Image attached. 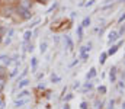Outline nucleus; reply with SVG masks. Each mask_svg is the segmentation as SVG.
<instances>
[{
  "mask_svg": "<svg viewBox=\"0 0 125 109\" xmlns=\"http://www.w3.org/2000/svg\"><path fill=\"white\" fill-rule=\"evenodd\" d=\"M121 1H124V0H121Z\"/></svg>",
  "mask_w": 125,
  "mask_h": 109,
  "instance_id": "43",
  "label": "nucleus"
},
{
  "mask_svg": "<svg viewBox=\"0 0 125 109\" xmlns=\"http://www.w3.org/2000/svg\"><path fill=\"white\" fill-rule=\"evenodd\" d=\"M35 1H36V3H42V4H45L48 0H35Z\"/></svg>",
  "mask_w": 125,
  "mask_h": 109,
  "instance_id": "37",
  "label": "nucleus"
},
{
  "mask_svg": "<svg viewBox=\"0 0 125 109\" xmlns=\"http://www.w3.org/2000/svg\"><path fill=\"white\" fill-rule=\"evenodd\" d=\"M7 29H9L7 26H3V25H0V35L3 36V38H4V35H7Z\"/></svg>",
  "mask_w": 125,
  "mask_h": 109,
  "instance_id": "16",
  "label": "nucleus"
},
{
  "mask_svg": "<svg viewBox=\"0 0 125 109\" xmlns=\"http://www.w3.org/2000/svg\"><path fill=\"white\" fill-rule=\"evenodd\" d=\"M3 45H10L12 44V38H9V36H6V38H3V42H1Z\"/></svg>",
  "mask_w": 125,
  "mask_h": 109,
  "instance_id": "22",
  "label": "nucleus"
},
{
  "mask_svg": "<svg viewBox=\"0 0 125 109\" xmlns=\"http://www.w3.org/2000/svg\"><path fill=\"white\" fill-rule=\"evenodd\" d=\"M1 42H3V36L0 35V45H1Z\"/></svg>",
  "mask_w": 125,
  "mask_h": 109,
  "instance_id": "39",
  "label": "nucleus"
},
{
  "mask_svg": "<svg viewBox=\"0 0 125 109\" xmlns=\"http://www.w3.org/2000/svg\"><path fill=\"white\" fill-rule=\"evenodd\" d=\"M122 109H125V102H124V103H122Z\"/></svg>",
  "mask_w": 125,
  "mask_h": 109,
  "instance_id": "40",
  "label": "nucleus"
},
{
  "mask_svg": "<svg viewBox=\"0 0 125 109\" xmlns=\"http://www.w3.org/2000/svg\"><path fill=\"white\" fill-rule=\"evenodd\" d=\"M106 58H108V52H102L100 57H99V63L100 64H105L106 63Z\"/></svg>",
  "mask_w": 125,
  "mask_h": 109,
  "instance_id": "14",
  "label": "nucleus"
},
{
  "mask_svg": "<svg viewBox=\"0 0 125 109\" xmlns=\"http://www.w3.org/2000/svg\"><path fill=\"white\" fill-rule=\"evenodd\" d=\"M16 1H22V0H16Z\"/></svg>",
  "mask_w": 125,
  "mask_h": 109,
  "instance_id": "42",
  "label": "nucleus"
},
{
  "mask_svg": "<svg viewBox=\"0 0 125 109\" xmlns=\"http://www.w3.org/2000/svg\"><path fill=\"white\" fill-rule=\"evenodd\" d=\"M89 25H90V18H84L83 22H82V26L86 28V26H89Z\"/></svg>",
  "mask_w": 125,
  "mask_h": 109,
  "instance_id": "20",
  "label": "nucleus"
},
{
  "mask_svg": "<svg viewBox=\"0 0 125 109\" xmlns=\"http://www.w3.org/2000/svg\"><path fill=\"white\" fill-rule=\"evenodd\" d=\"M93 77H96V69H94V67H92V69H90V71L87 73L86 79H87V80H92Z\"/></svg>",
  "mask_w": 125,
  "mask_h": 109,
  "instance_id": "13",
  "label": "nucleus"
},
{
  "mask_svg": "<svg viewBox=\"0 0 125 109\" xmlns=\"http://www.w3.org/2000/svg\"><path fill=\"white\" fill-rule=\"evenodd\" d=\"M77 63H79V60H74V61H73V63H71V64H70V66H68V67H74V66H76V64H77Z\"/></svg>",
  "mask_w": 125,
  "mask_h": 109,
  "instance_id": "33",
  "label": "nucleus"
},
{
  "mask_svg": "<svg viewBox=\"0 0 125 109\" xmlns=\"http://www.w3.org/2000/svg\"><path fill=\"white\" fill-rule=\"evenodd\" d=\"M32 36H33V32H32V29H26V31L23 32V42H31Z\"/></svg>",
  "mask_w": 125,
  "mask_h": 109,
  "instance_id": "4",
  "label": "nucleus"
},
{
  "mask_svg": "<svg viewBox=\"0 0 125 109\" xmlns=\"http://www.w3.org/2000/svg\"><path fill=\"white\" fill-rule=\"evenodd\" d=\"M124 20H125V13L122 15V16H121V18H119V20H118V22L121 23V22H124Z\"/></svg>",
  "mask_w": 125,
  "mask_h": 109,
  "instance_id": "36",
  "label": "nucleus"
},
{
  "mask_svg": "<svg viewBox=\"0 0 125 109\" xmlns=\"http://www.w3.org/2000/svg\"><path fill=\"white\" fill-rule=\"evenodd\" d=\"M57 4H58V3H54V6H51V7L48 9V12H52L54 9H57Z\"/></svg>",
  "mask_w": 125,
  "mask_h": 109,
  "instance_id": "31",
  "label": "nucleus"
},
{
  "mask_svg": "<svg viewBox=\"0 0 125 109\" xmlns=\"http://www.w3.org/2000/svg\"><path fill=\"white\" fill-rule=\"evenodd\" d=\"M47 48H48V44L44 41V42H41V45H39V51L44 54V52H47Z\"/></svg>",
  "mask_w": 125,
  "mask_h": 109,
  "instance_id": "15",
  "label": "nucleus"
},
{
  "mask_svg": "<svg viewBox=\"0 0 125 109\" xmlns=\"http://www.w3.org/2000/svg\"><path fill=\"white\" fill-rule=\"evenodd\" d=\"M36 79H38V80H41V79H44V73H39V74L36 76Z\"/></svg>",
  "mask_w": 125,
  "mask_h": 109,
  "instance_id": "34",
  "label": "nucleus"
},
{
  "mask_svg": "<svg viewBox=\"0 0 125 109\" xmlns=\"http://www.w3.org/2000/svg\"><path fill=\"white\" fill-rule=\"evenodd\" d=\"M0 15L3 18H12L15 16V4H3L0 9Z\"/></svg>",
  "mask_w": 125,
  "mask_h": 109,
  "instance_id": "2",
  "label": "nucleus"
},
{
  "mask_svg": "<svg viewBox=\"0 0 125 109\" xmlns=\"http://www.w3.org/2000/svg\"><path fill=\"white\" fill-rule=\"evenodd\" d=\"M15 16H18L21 20H31L32 18H33V16H32L31 9L23 7V6H21L19 3L15 4Z\"/></svg>",
  "mask_w": 125,
  "mask_h": 109,
  "instance_id": "1",
  "label": "nucleus"
},
{
  "mask_svg": "<svg viewBox=\"0 0 125 109\" xmlns=\"http://www.w3.org/2000/svg\"><path fill=\"white\" fill-rule=\"evenodd\" d=\"M36 69H38V58L36 57H32L31 58V71L35 73Z\"/></svg>",
  "mask_w": 125,
  "mask_h": 109,
  "instance_id": "7",
  "label": "nucleus"
},
{
  "mask_svg": "<svg viewBox=\"0 0 125 109\" xmlns=\"http://www.w3.org/2000/svg\"><path fill=\"white\" fill-rule=\"evenodd\" d=\"M97 90H99V93H106V87H103V86H100Z\"/></svg>",
  "mask_w": 125,
  "mask_h": 109,
  "instance_id": "28",
  "label": "nucleus"
},
{
  "mask_svg": "<svg viewBox=\"0 0 125 109\" xmlns=\"http://www.w3.org/2000/svg\"><path fill=\"white\" fill-rule=\"evenodd\" d=\"M94 4V0H90V1H87V3H86V6H87V7H90V6H93Z\"/></svg>",
  "mask_w": 125,
  "mask_h": 109,
  "instance_id": "32",
  "label": "nucleus"
},
{
  "mask_svg": "<svg viewBox=\"0 0 125 109\" xmlns=\"http://www.w3.org/2000/svg\"><path fill=\"white\" fill-rule=\"evenodd\" d=\"M28 95H29V92H28V90H22L16 98H18V99H23V98H25V96H28Z\"/></svg>",
  "mask_w": 125,
  "mask_h": 109,
  "instance_id": "17",
  "label": "nucleus"
},
{
  "mask_svg": "<svg viewBox=\"0 0 125 109\" xmlns=\"http://www.w3.org/2000/svg\"><path fill=\"white\" fill-rule=\"evenodd\" d=\"M0 76H7V70H6V66H0Z\"/></svg>",
  "mask_w": 125,
  "mask_h": 109,
  "instance_id": "21",
  "label": "nucleus"
},
{
  "mask_svg": "<svg viewBox=\"0 0 125 109\" xmlns=\"http://www.w3.org/2000/svg\"><path fill=\"white\" fill-rule=\"evenodd\" d=\"M83 29H84V28H83L82 25L77 28V36H79V39H82V38H83Z\"/></svg>",
  "mask_w": 125,
  "mask_h": 109,
  "instance_id": "19",
  "label": "nucleus"
},
{
  "mask_svg": "<svg viewBox=\"0 0 125 109\" xmlns=\"http://www.w3.org/2000/svg\"><path fill=\"white\" fill-rule=\"evenodd\" d=\"M1 93H3V90H1V89H0V95H1Z\"/></svg>",
  "mask_w": 125,
  "mask_h": 109,
  "instance_id": "41",
  "label": "nucleus"
},
{
  "mask_svg": "<svg viewBox=\"0 0 125 109\" xmlns=\"http://www.w3.org/2000/svg\"><path fill=\"white\" fill-rule=\"evenodd\" d=\"M16 109H18V108H16Z\"/></svg>",
  "mask_w": 125,
  "mask_h": 109,
  "instance_id": "44",
  "label": "nucleus"
},
{
  "mask_svg": "<svg viewBox=\"0 0 125 109\" xmlns=\"http://www.w3.org/2000/svg\"><path fill=\"white\" fill-rule=\"evenodd\" d=\"M28 71H29V70H28V69H25L21 73V76H19V80H21V79H25V77H26V74H28Z\"/></svg>",
  "mask_w": 125,
  "mask_h": 109,
  "instance_id": "24",
  "label": "nucleus"
},
{
  "mask_svg": "<svg viewBox=\"0 0 125 109\" xmlns=\"http://www.w3.org/2000/svg\"><path fill=\"white\" fill-rule=\"evenodd\" d=\"M13 34H15V29H13V28H9V29H7V36H9V38H12Z\"/></svg>",
  "mask_w": 125,
  "mask_h": 109,
  "instance_id": "26",
  "label": "nucleus"
},
{
  "mask_svg": "<svg viewBox=\"0 0 125 109\" xmlns=\"http://www.w3.org/2000/svg\"><path fill=\"white\" fill-rule=\"evenodd\" d=\"M51 81H52V83H58V81H60V77H58V76H55V74H52Z\"/></svg>",
  "mask_w": 125,
  "mask_h": 109,
  "instance_id": "25",
  "label": "nucleus"
},
{
  "mask_svg": "<svg viewBox=\"0 0 125 109\" xmlns=\"http://www.w3.org/2000/svg\"><path fill=\"white\" fill-rule=\"evenodd\" d=\"M26 102H28L26 99H15L13 103H15V108H21V106H23Z\"/></svg>",
  "mask_w": 125,
  "mask_h": 109,
  "instance_id": "10",
  "label": "nucleus"
},
{
  "mask_svg": "<svg viewBox=\"0 0 125 109\" xmlns=\"http://www.w3.org/2000/svg\"><path fill=\"white\" fill-rule=\"evenodd\" d=\"M118 36H119V34H118L116 31H112V32H109V35H108V38H109V44L115 42V41L118 39Z\"/></svg>",
  "mask_w": 125,
  "mask_h": 109,
  "instance_id": "6",
  "label": "nucleus"
},
{
  "mask_svg": "<svg viewBox=\"0 0 125 109\" xmlns=\"http://www.w3.org/2000/svg\"><path fill=\"white\" fill-rule=\"evenodd\" d=\"M92 89H93V84H92V83L87 80V83L84 84V90H92Z\"/></svg>",
  "mask_w": 125,
  "mask_h": 109,
  "instance_id": "23",
  "label": "nucleus"
},
{
  "mask_svg": "<svg viewBox=\"0 0 125 109\" xmlns=\"http://www.w3.org/2000/svg\"><path fill=\"white\" fill-rule=\"evenodd\" d=\"M18 71H19V66H15L10 71H7V77L9 79H13V77H16L18 76Z\"/></svg>",
  "mask_w": 125,
  "mask_h": 109,
  "instance_id": "5",
  "label": "nucleus"
},
{
  "mask_svg": "<svg viewBox=\"0 0 125 109\" xmlns=\"http://www.w3.org/2000/svg\"><path fill=\"white\" fill-rule=\"evenodd\" d=\"M62 109H70V106H68V105L65 103V105H64V108H62Z\"/></svg>",
  "mask_w": 125,
  "mask_h": 109,
  "instance_id": "38",
  "label": "nucleus"
},
{
  "mask_svg": "<svg viewBox=\"0 0 125 109\" xmlns=\"http://www.w3.org/2000/svg\"><path fill=\"white\" fill-rule=\"evenodd\" d=\"M80 108H82V109H86V108H87V103H86V102H83V103L80 105Z\"/></svg>",
  "mask_w": 125,
  "mask_h": 109,
  "instance_id": "35",
  "label": "nucleus"
},
{
  "mask_svg": "<svg viewBox=\"0 0 125 109\" xmlns=\"http://www.w3.org/2000/svg\"><path fill=\"white\" fill-rule=\"evenodd\" d=\"M7 76H0V89L3 90L4 89V86H6V83H7Z\"/></svg>",
  "mask_w": 125,
  "mask_h": 109,
  "instance_id": "11",
  "label": "nucleus"
},
{
  "mask_svg": "<svg viewBox=\"0 0 125 109\" xmlns=\"http://www.w3.org/2000/svg\"><path fill=\"white\" fill-rule=\"evenodd\" d=\"M38 23H39V19H36V20H33V22H32V23L29 25V26H28V28H29V29H32V28H33V26H36Z\"/></svg>",
  "mask_w": 125,
  "mask_h": 109,
  "instance_id": "27",
  "label": "nucleus"
},
{
  "mask_svg": "<svg viewBox=\"0 0 125 109\" xmlns=\"http://www.w3.org/2000/svg\"><path fill=\"white\" fill-rule=\"evenodd\" d=\"M115 71H116V69L112 67V70H111V81H115V80H116V74H115Z\"/></svg>",
  "mask_w": 125,
  "mask_h": 109,
  "instance_id": "18",
  "label": "nucleus"
},
{
  "mask_svg": "<svg viewBox=\"0 0 125 109\" xmlns=\"http://www.w3.org/2000/svg\"><path fill=\"white\" fill-rule=\"evenodd\" d=\"M28 84H29V79H26V77H25V79H21V80H18V84H16V87H18L19 90H22V89H23V87H26Z\"/></svg>",
  "mask_w": 125,
  "mask_h": 109,
  "instance_id": "3",
  "label": "nucleus"
},
{
  "mask_svg": "<svg viewBox=\"0 0 125 109\" xmlns=\"http://www.w3.org/2000/svg\"><path fill=\"white\" fill-rule=\"evenodd\" d=\"M16 3H19L21 6H23L26 9H31L32 7V0H22V1H16Z\"/></svg>",
  "mask_w": 125,
  "mask_h": 109,
  "instance_id": "9",
  "label": "nucleus"
},
{
  "mask_svg": "<svg viewBox=\"0 0 125 109\" xmlns=\"http://www.w3.org/2000/svg\"><path fill=\"white\" fill-rule=\"evenodd\" d=\"M44 89H45V84L44 83H39L38 84V90H44Z\"/></svg>",
  "mask_w": 125,
  "mask_h": 109,
  "instance_id": "30",
  "label": "nucleus"
},
{
  "mask_svg": "<svg viewBox=\"0 0 125 109\" xmlns=\"http://www.w3.org/2000/svg\"><path fill=\"white\" fill-rule=\"evenodd\" d=\"M121 44H122V42H118L116 45H114V47H111V48H109V51H108V55H114V54H115V52L118 51V48L121 47Z\"/></svg>",
  "mask_w": 125,
  "mask_h": 109,
  "instance_id": "8",
  "label": "nucleus"
},
{
  "mask_svg": "<svg viewBox=\"0 0 125 109\" xmlns=\"http://www.w3.org/2000/svg\"><path fill=\"white\" fill-rule=\"evenodd\" d=\"M71 99H73V95H71V93H68V95L64 98V100H67V102H68V100H71Z\"/></svg>",
  "mask_w": 125,
  "mask_h": 109,
  "instance_id": "29",
  "label": "nucleus"
},
{
  "mask_svg": "<svg viewBox=\"0 0 125 109\" xmlns=\"http://www.w3.org/2000/svg\"><path fill=\"white\" fill-rule=\"evenodd\" d=\"M64 39H65V44H67V50H68V51H71V50H73V41H71V38L67 35Z\"/></svg>",
  "mask_w": 125,
  "mask_h": 109,
  "instance_id": "12",
  "label": "nucleus"
}]
</instances>
